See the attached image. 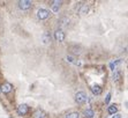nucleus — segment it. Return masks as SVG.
I'll return each mask as SVG.
<instances>
[{
	"mask_svg": "<svg viewBox=\"0 0 128 118\" xmlns=\"http://www.w3.org/2000/svg\"><path fill=\"white\" fill-rule=\"evenodd\" d=\"M75 101L78 104H83L88 101V96H86V94L84 92H78L75 94Z\"/></svg>",
	"mask_w": 128,
	"mask_h": 118,
	"instance_id": "f257e3e1",
	"label": "nucleus"
},
{
	"mask_svg": "<svg viewBox=\"0 0 128 118\" xmlns=\"http://www.w3.org/2000/svg\"><path fill=\"white\" fill-rule=\"evenodd\" d=\"M50 11H48V9L45 8H40L37 11V18H38V20H46V19L50 18Z\"/></svg>",
	"mask_w": 128,
	"mask_h": 118,
	"instance_id": "f03ea898",
	"label": "nucleus"
},
{
	"mask_svg": "<svg viewBox=\"0 0 128 118\" xmlns=\"http://www.w3.org/2000/svg\"><path fill=\"white\" fill-rule=\"evenodd\" d=\"M32 6V3L29 1V0H21V1H18V8L22 9V11H27V9L31 8Z\"/></svg>",
	"mask_w": 128,
	"mask_h": 118,
	"instance_id": "7ed1b4c3",
	"label": "nucleus"
},
{
	"mask_svg": "<svg viewBox=\"0 0 128 118\" xmlns=\"http://www.w3.org/2000/svg\"><path fill=\"white\" fill-rule=\"evenodd\" d=\"M65 33H64L62 29H58L56 33H54V39L57 42H64V39H65Z\"/></svg>",
	"mask_w": 128,
	"mask_h": 118,
	"instance_id": "20e7f679",
	"label": "nucleus"
},
{
	"mask_svg": "<svg viewBox=\"0 0 128 118\" xmlns=\"http://www.w3.org/2000/svg\"><path fill=\"white\" fill-rule=\"evenodd\" d=\"M28 110H29V106L27 104H21V105L18 106V113L20 116H24L28 113Z\"/></svg>",
	"mask_w": 128,
	"mask_h": 118,
	"instance_id": "39448f33",
	"label": "nucleus"
},
{
	"mask_svg": "<svg viewBox=\"0 0 128 118\" xmlns=\"http://www.w3.org/2000/svg\"><path fill=\"white\" fill-rule=\"evenodd\" d=\"M46 117H48V115H46V112L44 110L38 109L34 112V118H46Z\"/></svg>",
	"mask_w": 128,
	"mask_h": 118,
	"instance_id": "423d86ee",
	"label": "nucleus"
},
{
	"mask_svg": "<svg viewBox=\"0 0 128 118\" xmlns=\"http://www.w3.org/2000/svg\"><path fill=\"white\" fill-rule=\"evenodd\" d=\"M91 92H92L94 95H96V96H98V95L102 94V92H103V89H102V87L99 85H94L92 87H91Z\"/></svg>",
	"mask_w": 128,
	"mask_h": 118,
	"instance_id": "0eeeda50",
	"label": "nucleus"
},
{
	"mask_svg": "<svg viewBox=\"0 0 128 118\" xmlns=\"http://www.w3.org/2000/svg\"><path fill=\"white\" fill-rule=\"evenodd\" d=\"M12 85H10V83H4L2 86H1V92L2 93H9L10 92V90H12Z\"/></svg>",
	"mask_w": 128,
	"mask_h": 118,
	"instance_id": "6e6552de",
	"label": "nucleus"
},
{
	"mask_svg": "<svg viewBox=\"0 0 128 118\" xmlns=\"http://www.w3.org/2000/svg\"><path fill=\"white\" fill-rule=\"evenodd\" d=\"M107 112L110 113V115H116V112H118V106L116 104H112V105L108 106V109H107Z\"/></svg>",
	"mask_w": 128,
	"mask_h": 118,
	"instance_id": "1a4fd4ad",
	"label": "nucleus"
},
{
	"mask_svg": "<svg viewBox=\"0 0 128 118\" xmlns=\"http://www.w3.org/2000/svg\"><path fill=\"white\" fill-rule=\"evenodd\" d=\"M121 59H118V60H116V62H112L110 64V67H111V70H112V71H116V66L118 65H120V64H121Z\"/></svg>",
	"mask_w": 128,
	"mask_h": 118,
	"instance_id": "9d476101",
	"label": "nucleus"
},
{
	"mask_svg": "<svg viewBox=\"0 0 128 118\" xmlns=\"http://www.w3.org/2000/svg\"><path fill=\"white\" fill-rule=\"evenodd\" d=\"M42 39H43V42H44L45 44L50 43V42H51V36H50V34H48V33H44V34H43V36H42Z\"/></svg>",
	"mask_w": 128,
	"mask_h": 118,
	"instance_id": "9b49d317",
	"label": "nucleus"
},
{
	"mask_svg": "<svg viewBox=\"0 0 128 118\" xmlns=\"http://www.w3.org/2000/svg\"><path fill=\"white\" fill-rule=\"evenodd\" d=\"M78 12H80L81 15H86V13L89 12V6H88V5H82V6H81V9Z\"/></svg>",
	"mask_w": 128,
	"mask_h": 118,
	"instance_id": "f8f14e48",
	"label": "nucleus"
},
{
	"mask_svg": "<svg viewBox=\"0 0 128 118\" xmlns=\"http://www.w3.org/2000/svg\"><path fill=\"white\" fill-rule=\"evenodd\" d=\"M60 4H61V1H53V5H52V11H53L54 13H57L58 11H59Z\"/></svg>",
	"mask_w": 128,
	"mask_h": 118,
	"instance_id": "ddd939ff",
	"label": "nucleus"
},
{
	"mask_svg": "<svg viewBox=\"0 0 128 118\" xmlns=\"http://www.w3.org/2000/svg\"><path fill=\"white\" fill-rule=\"evenodd\" d=\"M84 115H86V118H94L95 112H94V110H91V109H86V111H84Z\"/></svg>",
	"mask_w": 128,
	"mask_h": 118,
	"instance_id": "4468645a",
	"label": "nucleus"
},
{
	"mask_svg": "<svg viewBox=\"0 0 128 118\" xmlns=\"http://www.w3.org/2000/svg\"><path fill=\"white\" fill-rule=\"evenodd\" d=\"M65 118H80V113L78 112H70L68 115H66Z\"/></svg>",
	"mask_w": 128,
	"mask_h": 118,
	"instance_id": "2eb2a0df",
	"label": "nucleus"
},
{
	"mask_svg": "<svg viewBox=\"0 0 128 118\" xmlns=\"http://www.w3.org/2000/svg\"><path fill=\"white\" fill-rule=\"evenodd\" d=\"M113 81H119L120 80V78H121V74H120V72H118V71H114V73H113Z\"/></svg>",
	"mask_w": 128,
	"mask_h": 118,
	"instance_id": "dca6fc26",
	"label": "nucleus"
},
{
	"mask_svg": "<svg viewBox=\"0 0 128 118\" xmlns=\"http://www.w3.org/2000/svg\"><path fill=\"white\" fill-rule=\"evenodd\" d=\"M69 22V19L68 18H62L61 20L59 21V23H60V26H66V24Z\"/></svg>",
	"mask_w": 128,
	"mask_h": 118,
	"instance_id": "f3484780",
	"label": "nucleus"
},
{
	"mask_svg": "<svg viewBox=\"0 0 128 118\" xmlns=\"http://www.w3.org/2000/svg\"><path fill=\"white\" fill-rule=\"evenodd\" d=\"M110 100H111V94H110V93H108V94H107L106 95V98H105V103H108V102H110Z\"/></svg>",
	"mask_w": 128,
	"mask_h": 118,
	"instance_id": "a211bd4d",
	"label": "nucleus"
},
{
	"mask_svg": "<svg viewBox=\"0 0 128 118\" xmlns=\"http://www.w3.org/2000/svg\"><path fill=\"white\" fill-rule=\"evenodd\" d=\"M67 62L74 63V58H73V57H70V56H68V57H67Z\"/></svg>",
	"mask_w": 128,
	"mask_h": 118,
	"instance_id": "6ab92c4d",
	"label": "nucleus"
},
{
	"mask_svg": "<svg viewBox=\"0 0 128 118\" xmlns=\"http://www.w3.org/2000/svg\"><path fill=\"white\" fill-rule=\"evenodd\" d=\"M112 118H121V115L120 113H116V115L112 116Z\"/></svg>",
	"mask_w": 128,
	"mask_h": 118,
	"instance_id": "aec40b11",
	"label": "nucleus"
}]
</instances>
